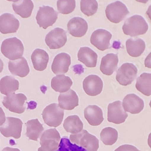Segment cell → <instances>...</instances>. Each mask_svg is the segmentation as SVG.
Listing matches in <instances>:
<instances>
[{"label":"cell","mask_w":151,"mask_h":151,"mask_svg":"<svg viewBox=\"0 0 151 151\" xmlns=\"http://www.w3.org/2000/svg\"><path fill=\"white\" fill-rule=\"evenodd\" d=\"M19 85L18 81L15 78L6 76L0 80V92L4 95L8 96L18 90Z\"/></svg>","instance_id":"29"},{"label":"cell","mask_w":151,"mask_h":151,"mask_svg":"<svg viewBox=\"0 0 151 151\" xmlns=\"http://www.w3.org/2000/svg\"><path fill=\"white\" fill-rule=\"evenodd\" d=\"M24 50L22 42L16 37L6 39L1 44L2 54L10 60H15L22 58Z\"/></svg>","instance_id":"2"},{"label":"cell","mask_w":151,"mask_h":151,"mask_svg":"<svg viewBox=\"0 0 151 151\" xmlns=\"http://www.w3.org/2000/svg\"><path fill=\"white\" fill-rule=\"evenodd\" d=\"M8 66L9 70L12 74L20 78L27 76L30 71L28 61L23 57L15 60H9Z\"/></svg>","instance_id":"20"},{"label":"cell","mask_w":151,"mask_h":151,"mask_svg":"<svg viewBox=\"0 0 151 151\" xmlns=\"http://www.w3.org/2000/svg\"><path fill=\"white\" fill-rule=\"evenodd\" d=\"M63 127L68 132L76 134L83 129V123L78 116H70L65 119Z\"/></svg>","instance_id":"31"},{"label":"cell","mask_w":151,"mask_h":151,"mask_svg":"<svg viewBox=\"0 0 151 151\" xmlns=\"http://www.w3.org/2000/svg\"><path fill=\"white\" fill-rule=\"evenodd\" d=\"M31 59L34 69L37 71H41L46 69L49 60V56L48 53L44 50L37 48L32 53Z\"/></svg>","instance_id":"24"},{"label":"cell","mask_w":151,"mask_h":151,"mask_svg":"<svg viewBox=\"0 0 151 151\" xmlns=\"http://www.w3.org/2000/svg\"><path fill=\"white\" fill-rule=\"evenodd\" d=\"M138 70L131 63H124L117 70L116 79L121 85L127 86L136 79Z\"/></svg>","instance_id":"10"},{"label":"cell","mask_w":151,"mask_h":151,"mask_svg":"<svg viewBox=\"0 0 151 151\" xmlns=\"http://www.w3.org/2000/svg\"><path fill=\"white\" fill-rule=\"evenodd\" d=\"M57 5L59 13L68 15L75 10L76 1L75 0H58Z\"/></svg>","instance_id":"34"},{"label":"cell","mask_w":151,"mask_h":151,"mask_svg":"<svg viewBox=\"0 0 151 151\" xmlns=\"http://www.w3.org/2000/svg\"><path fill=\"white\" fill-rule=\"evenodd\" d=\"M149 105H150V108H151V100H150V103H149Z\"/></svg>","instance_id":"44"},{"label":"cell","mask_w":151,"mask_h":151,"mask_svg":"<svg viewBox=\"0 0 151 151\" xmlns=\"http://www.w3.org/2000/svg\"><path fill=\"white\" fill-rule=\"evenodd\" d=\"M146 14L148 16V17L149 18V19L151 21V5L148 7L147 10L146 12Z\"/></svg>","instance_id":"39"},{"label":"cell","mask_w":151,"mask_h":151,"mask_svg":"<svg viewBox=\"0 0 151 151\" xmlns=\"http://www.w3.org/2000/svg\"><path fill=\"white\" fill-rule=\"evenodd\" d=\"M83 90L90 96H96L102 92L103 82L97 75H89L86 77L83 83Z\"/></svg>","instance_id":"13"},{"label":"cell","mask_w":151,"mask_h":151,"mask_svg":"<svg viewBox=\"0 0 151 151\" xmlns=\"http://www.w3.org/2000/svg\"><path fill=\"white\" fill-rule=\"evenodd\" d=\"M58 19V12L54 8L47 6H41L36 16L37 24L40 27L46 29L52 26Z\"/></svg>","instance_id":"8"},{"label":"cell","mask_w":151,"mask_h":151,"mask_svg":"<svg viewBox=\"0 0 151 151\" xmlns=\"http://www.w3.org/2000/svg\"><path fill=\"white\" fill-rule=\"evenodd\" d=\"M136 1L139 2V3H146L149 0H135Z\"/></svg>","instance_id":"42"},{"label":"cell","mask_w":151,"mask_h":151,"mask_svg":"<svg viewBox=\"0 0 151 151\" xmlns=\"http://www.w3.org/2000/svg\"><path fill=\"white\" fill-rule=\"evenodd\" d=\"M64 110L57 104L47 106L43 111L42 116L44 123L50 127H58L63 120Z\"/></svg>","instance_id":"4"},{"label":"cell","mask_w":151,"mask_h":151,"mask_svg":"<svg viewBox=\"0 0 151 151\" xmlns=\"http://www.w3.org/2000/svg\"><path fill=\"white\" fill-rule=\"evenodd\" d=\"M118 64L117 54L109 53L102 58L100 64V71L107 76L112 75L117 70Z\"/></svg>","instance_id":"22"},{"label":"cell","mask_w":151,"mask_h":151,"mask_svg":"<svg viewBox=\"0 0 151 151\" xmlns=\"http://www.w3.org/2000/svg\"><path fill=\"white\" fill-rule=\"evenodd\" d=\"M122 105L124 111L132 114H139L144 106L143 99L135 94H129L123 99Z\"/></svg>","instance_id":"15"},{"label":"cell","mask_w":151,"mask_h":151,"mask_svg":"<svg viewBox=\"0 0 151 151\" xmlns=\"http://www.w3.org/2000/svg\"><path fill=\"white\" fill-rule=\"evenodd\" d=\"M61 140L60 133L55 129L46 130L40 137L41 147L38 151H57Z\"/></svg>","instance_id":"5"},{"label":"cell","mask_w":151,"mask_h":151,"mask_svg":"<svg viewBox=\"0 0 151 151\" xmlns=\"http://www.w3.org/2000/svg\"><path fill=\"white\" fill-rule=\"evenodd\" d=\"M2 151H21L20 149L17 148H12L10 147H6L4 148Z\"/></svg>","instance_id":"38"},{"label":"cell","mask_w":151,"mask_h":151,"mask_svg":"<svg viewBox=\"0 0 151 151\" xmlns=\"http://www.w3.org/2000/svg\"><path fill=\"white\" fill-rule=\"evenodd\" d=\"M26 136L29 140L37 141L44 132V127L38 119H33L26 123Z\"/></svg>","instance_id":"28"},{"label":"cell","mask_w":151,"mask_h":151,"mask_svg":"<svg viewBox=\"0 0 151 151\" xmlns=\"http://www.w3.org/2000/svg\"><path fill=\"white\" fill-rule=\"evenodd\" d=\"M115 151H140L136 147L130 145H124L118 147Z\"/></svg>","instance_id":"35"},{"label":"cell","mask_w":151,"mask_h":151,"mask_svg":"<svg viewBox=\"0 0 151 151\" xmlns=\"http://www.w3.org/2000/svg\"><path fill=\"white\" fill-rule=\"evenodd\" d=\"M7 1H12V2H14V3H17V2H18V1H20V0H7Z\"/></svg>","instance_id":"43"},{"label":"cell","mask_w":151,"mask_h":151,"mask_svg":"<svg viewBox=\"0 0 151 151\" xmlns=\"http://www.w3.org/2000/svg\"><path fill=\"white\" fill-rule=\"evenodd\" d=\"M69 139L72 143L83 147L87 151H97L99 148L98 138L84 129L76 134H71Z\"/></svg>","instance_id":"3"},{"label":"cell","mask_w":151,"mask_h":151,"mask_svg":"<svg viewBox=\"0 0 151 151\" xmlns=\"http://www.w3.org/2000/svg\"><path fill=\"white\" fill-rule=\"evenodd\" d=\"M136 90L146 96H151V73H143L136 79Z\"/></svg>","instance_id":"30"},{"label":"cell","mask_w":151,"mask_h":151,"mask_svg":"<svg viewBox=\"0 0 151 151\" xmlns=\"http://www.w3.org/2000/svg\"><path fill=\"white\" fill-rule=\"evenodd\" d=\"M68 38L66 32L61 28H55L46 36L45 42L50 49H58L63 47Z\"/></svg>","instance_id":"11"},{"label":"cell","mask_w":151,"mask_h":151,"mask_svg":"<svg viewBox=\"0 0 151 151\" xmlns=\"http://www.w3.org/2000/svg\"><path fill=\"white\" fill-rule=\"evenodd\" d=\"M26 100L27 97L24 94L12 93L4 97L3 105L12 112L22 114L26 110L25 102Z\"/></svg>","instance_id":"6"},{"label":"cell","mask_w":151,"mask_h":151,"mask_svg":"<svg viewBox=\"0 0 151 151\" xmlns=\"http://www.w3.org/2000/svg\"><path fill=\"white\" fill-rule=\"evenodd\" d=\"M148 30V24L141 15H134L128 18L123 26L124 33L131 37L145 34Z\"/></svg>","instance_id":"1"},{"label":"cell","mask_w":151,"mask_h":151,"mask_svg":"<svg viewBox=\"0 0 151 151\" xmlns=\"http://www.w3.org/2000/svg\"><path fill=\"white\" fill-rule=\"evenodd\" d=\"M147 143L149 146L150 147L151 149V132L149 134V137H148V140H147Z\"/></svg>","instance_id":"41"},{"label":"cell","mask_w":151,"mask_h":151,"mask_svg":"<svg viewBox=\"0 0 151 151\" xmlns=\"http://www.w3.org/2000/svg\"><path fill=\"white\" fill-rule=\"evenodd\" d=\"M78 59L87 67H95L97 63L98 55L91 48L81 47L78 52Z\"/></svg>","instance_id":"23"},{"label":"cell","mask_w":151,"mask_h":151,"mask_svg":"<svg viewBox=\"0 0 151 151\" xmlns=\"http://www.w3.org/2000/svg\"><path fill=\"white\" fill-rule=\"evenodd\" d=\"M69 33L74 37H83L88 30V24L85 19L81 17L72 18L68 24Z\"/></svg>","instance_id":"19"},{"label":"cell","mask_w":151,"mask_h":151,"mask_svg":"<svg viewBox=\"0 0 151 151\" xmlns=\"http://www.w3.org/2000/svg\"><path fill=\"white\" fill-rule=\"evenodd\" d=\"M112 36L109 32L105 29H98L92 33L90 40L91 43L101 51H105L110 48Z\"/></svg>","instance_id":"14"},{"label":"cell","mask_w":151,"mask_h":151,"mask_svg":"<svg viewBox=\"0 0 151 151\" xmlns=\"http://www.w3.org/2000/svg\"><path fill=\"white\" fill-rule=\"evenodd\" d=\"M98 4L96 0H81L80 9L83 13L87 17H91L96 14Z\"/></svg>","instance_id":"33"},{"label":"cell","mask_w":151,"mask_h":151,"mask_svg":"<svg viewBox=\"0 0 151 151\" xmlns=\"http://www.w3.org/2000/svg\"><path fill=\"white\" fill-rule=\"evenodd\" d=\"M84 117L91 126H98L104 120L102 109L97 105H89L84 111Z\"/></svg>","instance_id":"21"},{"label":"cell","mask_w":151,"mask_h":151,"mask_svg":"<svg viewBox=\"0 0 151 151\" xmlns=\"http://www.w3.org/2000/svg\"><path fill=\"white\" fill-rule=\"evenodd\" d=\"M128 53L132 57L136 58L141 56L144 52L146 44L141 38H129L126 42Z\"/></svg>","instance_id":"26"},{"label":"cell","mask_w":151,"mask_h":151,"mask_svg":"<svg viewBox=\"0 0 151 151\" xmlns=\"http://www.w3.org/2000/svg\"><path fill=\"white\" fill-rule=\"evenodd\" d=\"M3 67H4V64L3 60L0 59V73H1L3 70Z\"/></svg>","instance_id":"40"},{"label":"cell","mask_w":151,"mask_h":151,"mask_svg":"<svg viewBox=\"0 0 151 151\" xmlns=\"http://www.w3.org/2000/svg\"><path fill=\"white\" fill-rule=\"evenodd\" d=\"M73 84L71 79L65 74H58L54 77L51 81L52 88L60 93L68 91Z\"/></svg>","instance_id":"25"},{"label":"cell","mask_w":151,"mask_h":151,"mask_svg":"<svg viewBox=\"0 0 151 151\" xmlns=\"http://www.w3.org/2000/svg\"><path fill=\"white\" fill-rule=\"evenodd\" d=\"M58 100L59 106L63 110H72L79 105L77 93L70 89L66 93H60Z\"/></svg>","instance_id":"17"},{"label":"cell","mask_w":151,"mask_h":151,"mask_svg":"<svg viewBox=\"0 0 151 151\" xmlns=\"http://www.w3.org/2000/svg\"><path fill=\"white\" fill-rule=\"evenodd\" d=\"M6 119V116H5V113L4 112L3 109L1 108H0V127L1 125L4 124Z\"/></svg>","instance_id":"36"},{"label":"cell","mask_w":151,"mask_h":151,"mask_svg":"<svg viewBox=\"0 0 151 151\" xmlns=\"http://www.w3.org/2000/svg\"><path fill=\"white\" fill-rule=\"evenodd\" d=\"M20 27V21L14 15L6 13L0 16V32L3 34L16 33Z\"/></svg>","instance_id":"16"},{"label":"cell","mask_w":151,"mask_h":151,"mask_svg":"<svg viewBox=\"0 0 151 151\" xmlns=\"http://www.w3.org/2000/svg\"><path fill=\"white\" fill-rule=\"evenodd\" d=\"M107 120L115 124H121L125 122L128 117V114L123 109L122 103L117 100L108 105Z\"/></svg>","instance_id":"12"},{"label":"cell","mask_w":151,"mask_h":151,"mask_svg":"<svg viewBox=\"0 0 151 151\" xmlns=\"http://www.w3.org/2000/svg\"><path fill=\"white\" fill-rule=\"evenodd\" d=\"M33 7L32 0H20L12 4L14 12L23 18H28L31 16Z\"/></svg>","instance_id":"27"},{"label":"cell","mask_w":151,"mask_h":151,"mask_svg":"<svg viewBox=\"0 0 151 151\" xmlns=\"http://www.w3.org/2000/svg\"><path fill=\"white\" fill-rule=\"evenodd\" d=\"M71 64L70 56L66 53H61L57 55L52 62V71L56 75L66 73Z\"/></svg>","instance_id":"18"},{"label":"cell","mask_w":151,"mask_h":151,"mask_svg":"<svg viewBox=\"0 0 151 151\" xmlns=\"http://www.w3.org/2000/svg\"><path fill=\"white\" fill-rule=\"evenodd\" d=\"M118 131L110 127L104 128L100 133L101 140L105 145L111 146L118 140Z\"/></svg>","instance_id":"32"},{"label":"cell","mask_w":151,"mask_h":151,"mask_svg":"<svg viewBox=\"0 0 151 151\" xmlns=\"http://www.w3.org/2000/svg\"><path fill=\"white\" fill-rule=\"evenodd\" d=\"M144 65L147 68H151V52L147 55L144 60Z\"/></svg>","instance_id":"37"},{"label":"cell","mask_w":151,"mask_h":151,"mask_svg":"<svg viewBox=\"0 0 151 151\" xmlns=\"http://www.w3.org/2000/svg\"><path fill=\"white\" fill-rule=\"evenodd\" d=\"M107 18L113 23H119L129 14V11L124 4L117 1L109 4L105 10Z\"/></svg>","instance_id":"7"},{"label":"cell","mask_w":151,"mask_h":151,"mask_svg":"<svg viewBox=\"0 0 151 151\" xmlns=\"http://www.w3.org/2000/svg\"><path fill=\"white\" fill-rule=\"evenodd\" d=\"M22 121L18 118L7 117L3 125L0 127V132L5 137H13L18 139L21 137Z\"/></svg>","instance_id":"9"}]
</instances>
